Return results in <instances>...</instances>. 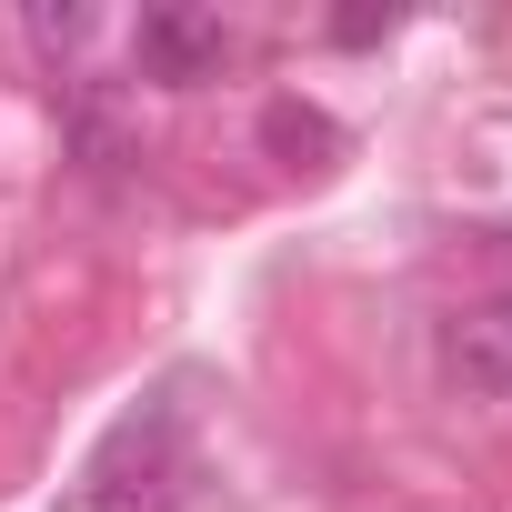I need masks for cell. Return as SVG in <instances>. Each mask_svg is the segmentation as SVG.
<instances>
[{
    "label": "cell",
    "instance_id": "1",
    "mask_svg": "<svg viewBox=\"0 0 512 512\" xmlns=\"http://www.w3.org/2000/svg\"><path fill=\"white\" fill-rule=\"evenodd\" d=\"M181 502H191V452H181V422L161 402L141 422H121L71 492V512H181Z\"/></svg>",
    "mask_w": 512,
    "mask_h": 512
},
{
    "label": "cell",
    "instance_id": "2",
    "mask_svg": "<svg viewBox=\"0 0 512 512\" xmlns=\"http://www.w3.org/2000/svg\"><path fill=\"white\" fill-rule=\"evenodd\" d=\"M442 382L462 402H512V292L442 312Z\"/></svg>",
    "mask_w": 512,
    "mask_h": 512
},
{
    "label": "cell",
    "instance_id": "3",
    "mask_svg": "<svg viewBox=\"0 0 512 512\" xmlns=\"http://www.w3.org/2000/svg\"><path fill=\"white\" fill-rule=\"evenodd\" d=\"M131 61H141V81H161V91H191V81H221L231 71V31L211 21V11H141V31H131Z\"/></svg>",
    "mask_w": 512,
    "mask_h": 512
},
{
    "label": "cell",
    "instance_id": "4",
    "mask_svg": "<svg viewBox=\"0 0 512 512\" xmlns=\"http://www.w3.org/2000/svg\"><path fill=\"white\" fill-rule=\"evenodd\" d=\"M262 151L292 161V171H332V161H342V131H332V111H312V101H272V111H262Z\"/></svg>",
    "mask_w": 512,
    "mask_h": 512
},
{
    "label": "cell",
    "instance_id": "5",
    "mask_svg": "<svg viewBox=\"0 0 512 512\" xmlns=\"http://www.w3.org/2000/svg\"><path fill=\"white\" fill-rule=\"evenodd\" d=\"M81 31H91V21H81V11H31V41H41V51H71V41H81Z\"/></svg>",
    "mask_w": 512,
    "mask_h": 512
}]
</instances>
